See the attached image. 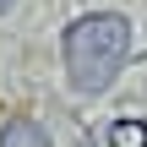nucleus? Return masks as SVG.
<instances>
[{"label": "nucleus", "mask_w": 147, "mask_h": 147, "mask_svg": "<svg viewBox=\"0 0 147 147\" xmlns=\"http://www.w3.org/2000/svg\"><path fill=\"white\" fill-rule=\"evenodd\" d=\"M60 49H65L71 87L76 93H104L120 76L125 55H131V22L120 11H87V16H76L65 27V44Z\"/></svg>", "instance_id": "nucleus-1"}, {"label": "nucleus", "mask_w": 147, "mask_h": 147, "mask_svg": "<svg viewBox=\"0 0 147 147\" xmlns=\"http://www.w3.org/2000/svg\"><path fill=\"white\" fill-rule=\"evenodd\" d=\"M0 147H49V131H44L38 120L16 115V120H5V125H0Z\"/></svg>", "instance_id": "nucleus-2"}, {"label": "nucleus", "mask_w": 147, "mask_h": 147, "mask_svg": "<svg viewBox=\"0 0 147 147\" xmlns=\"http://www.w3.org/2000/svg\"><path fill=\"white\" fill-rule=\"evenodd\" d=\"M109 147H147V120H115L109 125Z\"/></svg>", "instance_id": "nucleus-3"}, {"label": "nucleus", "mask_w": 147, "mask_h": 147, "mask_svg": "<svg viewBox=\"0 0 147 147\" xmlns=\"http://www.w3.org/2000/svg\"><path fill=\"white\" fill-rule=\"evenodd\" d=\"M11 5H16V0H0V11H11Z\"/></svg>", "instance_id": "nucleus-4"}, {"label": "nucleus", "mask_w": 147, "mask_h": 147, "mask_svg": "<svg viewBox=\"0 0 147 147\" xmlns=\"http://www.w3.org/2000/svg\"><path fill=\"white\" fill-rule=\"evenodd\" d=\"M82 147H93V142H82Z\"/></svg>", "instance_id": "nucleus-5"}]
</instances>
